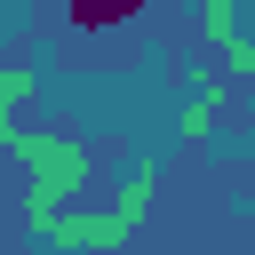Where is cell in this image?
Here are the masks:
<instances>
[{
	"label": "cell",
	"instance_id": "6da1fadb",
	"mask_svg": "<svg viewBox=\"0 0 255 255\" xmlns=\"http://www.w3.org/2000/svg\"><path fill=\"white\" fill-rule=\"evenodd\" d=\"M151 0H72L64 16H72V32H112V24H135Z\"/></svg>",
	"mask_w": 255,
	"mask_h": 255
}]
</instances>
